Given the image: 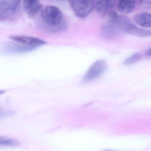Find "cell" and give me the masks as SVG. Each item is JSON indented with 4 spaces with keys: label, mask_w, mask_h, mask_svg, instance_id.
I'll list each match as a JSON object with an SVG mask.
<instances>
[{
    "label": "cell",
    "mask_w": 151,
    "mask_h": 151,
    "mask_svg": "<svg viewBox=\"0 0 151 151\" xmlns=\"http://www.w3.org/2000/svg\"><path fill=\"white\" fill-rule=\"evenodd\" d=\"M41 18L52 32H60L66 29L67 24L63 20L61 10L55 6H47L41 10Z\"/></svg>",
    "instance_id": "obj_1"
},
{
    "label": "cell",
    "mask_w": 151,
    "mask_h": 151,
    "mask_svg": "<svg viewBox=\"0 0 151 151\" xmlns=\"http://www.w3.org/2000/svg\"><path fill=\"white\" fill-rule=\"evenodd\" d=\"M108 15L111 22L130 35L141 38L151 36V31L138 27L127 17L120 15L114 11H110Z\"/></svg>",
    "instance_id": "obj_2"
},
{
    "label": "cell",
    "mask_w": 151,
    "mask_h": 151,
    "mask_svg": "<svg viewBox=\"0 0 151 151\" xmlns=\"http://www.w3.org/2000/svg\"><path fill=\"white\" fill-rule=\"evenodd\" d=\"M22 0H0V21L13 18L18 11Z\"/></svg>",
    "instance_id": "obj_3"
},
{
    "label": "cell",
    "mask_w": 151,
    "mask_h": 151,
    "mask_svg": "<svg viewBox=\"0 0 151 151\" xmlns=\"http://www.w3.org/2000/svg\"><path fill=\"white\" fill-rule=\"evenodd\" d=\"M70 6L75 14L80 18L89 15L94 6L93 0H69Z\"/></svg>",
    "instance_id": "obj_4"
},
{
    "label": "cell",
    "mask_w": 151,
    "mask_h": 151,
    "mask_svg": "<svg viewBox=\"0 0 151 151\" xmlns=\"http://www.w3.org/2000/svg\"><path fill=\"white\" fill-rule=\"evenodd\" d=\"M107 68L106 63L104 60L96 61L90 67L82 80L83 83H89L102 76Z\"/></svg>",
    "instance_id": "obj_5"
},
{
    "label": "cell",
    "mask_w": 151,
    "mask_h": 151,
    "mask_svg": "<svg viewBox=\"0 0 151 151\" xmlns=\"http://www.w3.org/2000/svg\"><path fill=\"white\" fill-rule=\"evenodd\" d=\"M9 38L17 44L35 49L47 44L45 41L41 39L30 36L11 35L9 36Z\"/></svg>",
    "instance_id": "obj_6"
},
{
    "label": "cell",
    "mask_w": 151,
    "mask_h": 151,
    "mask_svg": "<svg viewBox=\"0 0 151 151\" xmlns=\"http://www.w3.org/2000/svg\"><path fill=\"white\" fill-rule=\"evenodd\" d=\"M120 28L114 23L105 24L101 29V35L102 37L108 40L114 39L121 34Z\"/></svg>",
    "instance_id": "obj_7"
},
{
    "label": "cell",
    "mask_w": 151,
    "mask_h": 151,
    "mask_svg": "<svg viewBox=\"0 0 151 151\" xmlns=\"http://www.w3.org/2000/svg\"><path fill=\"white\" fill-rule=\"evenodd\" d=\"M116 5V0H96L95 9L101 15H106L112 11Z\"/></svg>",
    "instance_id": "obj_8"
},
{
    "label": "cell",
    "mask_w": 151,
    "mask_h": 151,
    "mask_svg": "<svg viewBox=\"0 0 151 151\" xmlns=\"http://www.w3.org/2000/svg\"><path fill=\"white\" fill-rule=\"evenodd\" d=\"M134 22L142 28H149L151 26V14L148 13H141L137 14L133 17Z\"/></svg>",
    "instance_id": "obj_9"
},
{
    "label": "cell",
    "mask_w": 151,
    "mask_h": 151,
    "mask_svg": "<svg viewBox=\"0 0 151 151\" xmlns=\"http://www.w3.org/2000/svg\"><path fill=\"white\" fill-rule=\"evenodd\" d=\"M136 0H119L117 4L118 11L124 14H129L134 9Z\"/></svg>",
    "instance_id": "obj_10"
},
{
    "label": "cell",
    "mask_w": 151,
    "mask_h": 151,
    "mask_svg": "<svg viewBox=\"0 0 151 151\" xmlns=\"http://www.w3.org/2000/svg\"><path fill=\"white\" fill-rule=\"evenodd\" d=\"M20 145L19 140L9 137L0 136V146L16 147Z\"/></svg>",
    "instance_id": "obj_11"
},
{
    "label": "cell",
    "mask_w": 151,
    "mask_h": 151,
    "mask_svg": "<svg viewBox=\"0 0 151 151\" xmlns=\"http://www.w3.org/2000/svg\"><path fill=\"white\" fill-rule=\"evenodd\" d=\"M39 0H23L24 10H30L39 6L40 5Z\"/></svg>",
    "instance_id": "obj_12"
},
{
    "label": "cell",
    "mask_w": 151,
    "mask_h": 151,
    "mask_svg": "<svg viewBox=\"0 0 151 151\" xmlns=\"http://www.w3.org/2000/svg\"><path fill=\"white\" fill-rule=\"evenodd\" d=\"M141 55L139 53H135L128 57L124 62L125 65H131L136 63L141 59Z\"/></svg>",
    "instance_id": "obj_13"
},
{
    "label": "cell",
    "mask_w": 151,
    "mask_h": 151,
    "mask_svg": "<svg viewBox=\"0 0 151 151\" xmlns=\"http://www.w3.org/2000/svg\"><path fill=\"white\" fill-rule=\"evenodd\" d=\"M14 114V112L12 110H8L0 108V119L13 115Z\"/></svg>",
    "instance_id": "obj_14"
},
{
    "label": "cell",
    "mask_w": 151,
    "mask_h": 151,
    "mask_svg": "<svg viewBox=\"0 0 151 151\" xmlns=\"http://www.w3.org/2000/svg\"><path fill=\"white\" fill-rule=\"evenodd\" d=\"M141 4L145 6H150L151 3V0H140Z\"/></svg>",
    "instance_id": "obj_15"
},
{
    "label": "cell",
    "mask_w": 151,
    "mask_h": 151,
    "mask_svg": "<svg viewBox=\"0 0 151 151\" xmlns=\"http://www.w3.org/2000/svg\"><path fill=\"white\" fill-rule=\"evenodd\" d=\"M146 54L147 56H150V55H151V49L150 48L147 51Z\"/></svg>",
    "instance_id": "obj_16"
},
{
    "label": "cell",
    "mask_w": 151,
    "mask_h": 151,
    "mask_svg": "<svg viewBox=\"0 0 151 151\" xmlns=\"http://www.w3.org/2000/svg\"><path fill=\"white\" fill-rule=\"evenodd\" d=\"M5 92V91H0V94H2Z\"/></svg>",
    "instance_id": "obj_17"
}]
</instances>
